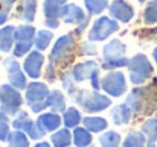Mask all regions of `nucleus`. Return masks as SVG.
I'll return each instance as SVG.
<instances>
[{
    "label": "nucleus",
    "instance_id": "obj_32",
    "mask_svg": "<svg viewBox=\"0 0 157 147\" xmlns=\"http://www.w3.org/2000/svg\"><path fill=\"white\" fill-rule=\"evenodd\" d=\"M144 21L147 24H154L157 23V0H151L144 12Z\"/></svg>",
    "mask_w": 157,
    "mask_h": 147
},
{
    "label": "nucleus",
    "instance_id": "obj_29",
    "mask_svg": "<svg viewBox=\"0 0 157 147\" xmlns=\"http://www.w3.org/2000/svg\"><path fill=\"white\" fill-rule=\"evenodd\" d=\"M8 147H29V140L23 132L14 131L8 137Z\"/></svg>",
    "mask_w": 157,
    "mask_h": 147
},
{
    "label": "nucleus",
    "instance_id": "obj_40",
    "mask_svg": "<svg viewBox=\"0 0 157 147\" xmlns=\"http://www.w3.org/2000/svg\"><path fill=\"white\" fill-rule=\"evenodd\" d=\"M0 3L5 6V11H9L12 8V5L15 3V0H0Z\"/></svg>",
    "mask_w": 157,
    "mask_h": 147
},
{
    "label": "nucleus",
    "instance_id": "obj_9",
    "mask_svg": "<svg viewBox=\"0 0 157 147\" xmlns=\"http://www.w3.org/2000/svg\"><path fill=\"white\" fill-rule=\"evenodd\" d=\"M3 65L8 71V79H9V85H12L14 88H17L18 91L20 90H26L28 88V81H26V73L21 71L20 68V64L12 59V58H8L3 61Z\"/></svg>",
    "mask_w": 157,
    "mask_h": 147
},
{
    "label": "nucleus",
    "instance_id": "obj_26",
    "mask_svg": "<svg viewBox=\"0 0 157 147\" xmlns=\"http://www.w3.org/2000/svg\"><path fill=\"white\" fill-rule=\"evenodd\" d=\"M51 141L53 147H69L72 143V134L69 132V129H59L58 132L52 134Z\"/></svg>",
    "mask_w": 157,
    "mask_h": 147
},
{
    "label": "nucleus",
    "instance_id": "obj_6",
    "mask_svg": "<svg viewBox=\"0 0 157 147\" xmlns=\"http://www.w3.org/2000/svg\"><path fill=\"white\" fill-rule=\"evenodd\" d=\"M72 76L75 82H82V81H90L93 90H99L101 81H99V65L95 61H84V62H78L75 64V67L72 68Z\"/></svg>",
    "mask_w": 157,
    "mask_h": 147
},
{
    "label": "nucleus",
    "instance_id": "obj_39",
    "mask_svg": "<svg viewBox=\"0 0 157 147\" xmlns=\"http://www.w3.org/2000/svg\"><path fill=\"white\" fill-rule=\"evenodd\" d=\"M48 108V105H46V102H43V103H35V105H32L31 106V109H32V112H35V114H40L43 109H46Z\"/></svg>",
    "mask_w": 157,
    "mask_h": 147
},
{
    "label": "nucleus",
    "instance_id": "obj_33",
    "mask_svg": "<svg viewBox=\"0 0 157 147\" xmlns=\"http://www.w3.org/2000/svg\"><path fill=\"white\" fill-rule=\"evenodd\" d=\"M142 132L148 135V140H157V118H148L142 124Z\"/></svg>",
    "mask_w": 157,
    "mask_h": 147
},
{
    "label": "nucleus",
    "instance_id": "obj_22",
    "mask_svg": "<svg viewBox=\"0 0 157 147\" xmlns=\"http://www.w3.org/2000/svg\"><path fill=\"white\" fill-rule=\"evenodd\" d=\"M82 121V117H81V112L76 109V108H67L64 112H63V123L67 129L70 127H78V124Z\"/></svg>",
    "mask_w": 157,
    "mask_h": 147
},
{
    "label": "nucleus",
    "instance_id": "obj_4",
    "mask_svg": "<svg viewBox=\"0 0 157 147\" xmlns=\"http://www.w3.org/2000/svg\"><path fill=\"white\" fill-rule=\"evenodd\" d=\"M73 50H75V38L72 34L63 35L61 38L56 40L52 52H51V62L55 65L66 67L67 62L72 61L73 58Z\"/></svg>",
    "mask_w": 157,
    "mask_h": 147
},
{
    "label": "nucleus",
    "instance_id": "obj_28",
    "mask_svg": "<svg viewBox=\"0 0 157 147\" xmlns=\"http://www.w3.org/2000/svg\"><path fill=\"white\" fill-rule=\"evenodd\" d=\"M52 37L53 34L51 30H40V32H37V37H35V40H34V44H35V47L37 50H40V52H43V50H46L49 47V44H51V41H52Z\"/></svg>",
    "mask_w": 157,
    "mask_h": 147
},
{
    "label": "nucleus",
    "instance_id": "obj_34",
    "mask_svg": "<svg viewBox=\"0 0 157 147\" xmlns=\"http://www.w3.org/2000/svg\"><path fill=\"white\" fill-rule=\"evenodd\" d=\"M29 120H31V118H29L28 112H26V111H20V112L14 117V120H12V126H14L15 131H23L25 124H26Z\"/></svg>",
    "mask_w": 157,
    "mask_h": 147
},
{
    "label": "nucleus",
    "instance_id": "obj_17",
    "mask_svg": "<svg viewBox=\"0 0 157 147\" xmlns=\"http://www.w3.org/2000/svg\"><path fill=\"white\" fill-rule=\"evenodd\" d=\"M133 117V112L131 109L128 108L127 103H122V105H117L111 109V118H113V123L117 124V126H124V124H128L130 120Z\"/></svg>",
    "mask_w": 157,
    "mask_h": 147
},
{
    "label": "nucleus",
    "instance_id": "obj_27",
    "mask_svg": "<svg viewBox=\"0 0 157 147\" xmlns=\"http://www.w3.org/2000/svg\"><path fill=\"white\" fill-rule=\"evenodd\" d=\"M99 144L101 147H119L121 146V135L114 131L104 132L99 137Z\"/></svg>",
    "mask_w": 157,
    "mask_h": 147
},
{
    "label": "nucleus",
    "instance_id": "obj_43",
    "mask_svg": "<svg viewBox=\"0 0 157 147\" xmlns=\"http://www.w3.org/2000/svg\"><path fill=\"white\" fill-rule=\"evenodd\" d=\"M0 120H3V121L9 123V118H8V115H6L5 112H2V111H0Z\"/></svg>",
    "mask_w": 157,
    "mask_h": 147
},
{
    "label": "nucleus",
    "instance_id": "obj_38",
    "mask_svg": "<svg viewBox=\"0 0 157 147\" xmlns=\"http://www.w3.org/2000/svg\"><path fill=\"white\" fill-rule=\"evenodd\" d=\"M46 77H48V81H55V64L52 62H49V65H48V74H46Z\"/></svg>",
    "mask_w": 157,
    "mask_h": 147
},
{
    "label": "nucleus",
    "instance_id": "obj_14",
    "mask_svg": "<svg viewBox=\"0 0 157 147\" xmlns=\"http://www.w3.org/2000/svg\"><path fill=\"white\" fill-rule=\"evenodd\" d=\"M59 18L64 23H69V24H81L87 18V15L84 14V11L79 6H76L73 3H67L61 8Z\"/></svg>",
    "mask_w": 157,
    "mask_h": 147
},
{
    "label": "nucleus",
    "instance_id": "obj_31",
    "mask_svg": "<svg viewBox=\"0 0 157 147\" xmlns=\"http://www.w3.org/2000/svg\"><path fill=\"white\" fill-rule=\"evenodd\" d=\"M23 131L26 132V135L31 138V140H41L46 134L37 126V123L35 121H32V120H29L26 124H25V127H23Z\"/></svg>",
    "mask_w": 157,
    "mask_h": 147
},
{
    "label": "nucleus",
    "instance_id": "obj_8",
    "mask_svg": "<svg viewBox=\"0 0 157 147\" xmlns=\"http://www.w3.org/2000/svg\"><path fill=\"white\" fill-rule=\"evenodd\" d=\"M117 30H119V23L116 20H111L108 17H99L93 23L89 32V41H104Z\"/></svg>",
    "mask_w": 157,
    "mask_h": 147
},
{
    "label": "nucleus",
    "instance_id": "obj_1",
    "mask_svg": "<svg viewBox=\"0 0 157 147\" xmlns=\"http://www.w3.org/2000/svg\"><path fill=\"white\" fill-rule=\"evenodd\" d=\"M125 103L131 109L133 115H148L157 109V77L148 87H136L125 99Z\"/></svg>",
    "mask_w": 157,
    "mask_h": 147
},
{
    "label": "nucleus",
    "instance_id": "obj_37",
    "mask_svg": "<svg viewBox=\"0 0 157 147\" xmlns=\"http://www.w3.org/2000/svg\"><path fill=\"white\" fill-rule=\"evenodd\" d=\"M9 124L3 120H0V141H6L9 137Z\"/></svg>",
    "mask_w": 157,
    "mask_h": 147
},
{
    "label": "nucleus",
    "instance_id": "obj_20",
    "mask_svg": "<svg viewBox=\"0 0 157 147\" xmlns=\"http://www.w3.org/2000/svg\"><path fill=\"white\" fill-rule=\"evenodd\" d=\"M14 34L15 27L14 26H5L0 29V50L2 52H11L14 44Z\"/></svg>",
    "mask_w": 157,
    "mask_h": 147
},
{
    "label": "nucleus",
    "instance_id": "obj_36",
    "mask_svg": "<svg viewBox=\"0 0 157 147\" xmlns=\"http://www.w3.org/2000/svg\"><path fill=\"white\" fill-rule=\"evenodd\" d=\"M79 53L86 55V56H93V55L98 53V49H96V46L92 41H84L81 44V47H79Z\"/></svg>",
    "mask_w": 157,
    "mask_h": 147
},
{
    "label": "nucleus",
    "instance_id": "obj_15",
    "mask_svg": "<svg viewBox=\"0 0 157 147\" xmlns=\"http://www.w3.org/2000/svg\"><path fill=\"white\" fill-rule=\"evenodd\" d=\"M125 52H127V47H125V44L121 40H117V38L111 40L110 43L105 44L104 49H102L104 62H113V61L125 58Z\"/></svg>",
    "mask_w": 157,
    "mask_h": 147
},
{
    "label": "nucleus",
    "instance_id": "obj_21",
    "mask_svg": "<svg viewBox=\"0 0 157 147\" xmlns=\"http://www.w3.org/2000/svg\"><path fill=\"white\" fill-rule=\"evenodd\" d=\"M82 123H84V127L92 134L102 132L108 126L107 120L102 118V117H86V118H82Z\"/></svg>",
    "mask_w": 157,
    "mask_h": 147
},
{
    "label": "nucleus",
    "instance_id": "obj_30",
    "mask_svg": "<svg viewBox=\"0 0 157 147\" xmlns=\"http://www.w3.org/2000/svg\"><path fill=\"white\" fill-rule=\"evenodd\" d=\"M89 15H98L108 6V0H84Z\"/></svg>",
    "mask_w": 157,
    "mask_h": 147
},
{
    "label": "nucleus",
    "instance_id": "obj_35",
    "mask_svg": "<svg viewBox=\"0 0 157 147\" xmlns=\"http://www.w3.org/2000/svg\"><path fill=\"white\" fill-rule=\"evenodd\" d=\"M32 47V43H15V47L12 49V53L15 58H21L25 56Z\"/></svg>",
    "mask_w": 157,
    "mask_h": 147
},
{
    "label": "nucleus",
    "instance_id": "obj_7",
    "mask_svg": "<svg viewBox=\"0 0 157 147\" xmlns=\"http://www.w3.org/2000/svg\"><path fill=\"white\" fill-rule=\"evenodd\" d=\"M101 85L104 88V91L108 96L113 97H121L125 94L127 91V79L125 74L121 71H108L102 77Z\"/></svg>",
    "mask_w": 157,
    "mask_h": 147
},
{
    "label": "nucleus",
    "instance_id": "obj_18",
    "mask_svg": "<svg viewBox=\"0 0 157 147\" xmlns=\"http://www.w3.org/2000/svg\"><path fill=\"white\" fill-rule=\"evenodd\" d=\"M46 105L48 108L52 109V112H64L66 108V97L59 90H52L49 93V96L46 99Z\"/></svg>",
    "mask_w": 157,
    "mask_h": 147
},
{
    "label": "nucleus",
    "instance_id": "obj_25",
    "mask_svg": "<svg viewBox=\"0 0 157 147\" xmlns=\"http://www.w3.org/2000/svg\"><path fill=\"white\" fill-rule=\"evenodd\" d=\"M147 146V140H145V134L144 132H137V131H131L125 140L122 147H145Z\"/></svg>",
    "mask_w": 157,
    "mask_h": 147
},
{
    "label": "nucleus",
    "instance_id": "obj_16",
    "mask_svg": "<svg viewBox=\"0 0 157 147\" xmlns=\"http://www.w3.org/2000/svg\"><path fill=\"white\" fill-rule=\"evenodd\" d=\"M61 121H63V118H59V115H58L56 112H48V114H41V115L37 118L35 123H37V126H38L44 134H48V132L56 131V129L59 127Z\"/></svg>",
    "mask_w": 157,
    "mask_h": 147
},
{
    "label": "nucleus",
    "instance_id": "obj_44",
    "mask_svg": "<svg viewBox=\"0 0 157 147\" xmlns=\"http://www.w3.org/2000/svg\"><path fill=\"white\" fill-rule=\"evenodd\" d=\"M153 58H154V61H156V64H157V47L154 49V52H153Z\"/></svg>",
    "mask_w": 157,
    "mask_h": 147
},
{
    "label": "nucleus",
    "instance_id": "obj_10",
    "mask_svg": "<svg viewBox=\"0 0 157 147\" xmlns=\"http://www.w3.org/2000/svg\"><path fill=\"white\" fill-rule=\"evenodd\" d=\"M67 0H44L43 3V11L46 17V26L56 29L59 26V14L61 8L66 5Z\"/></svg>",
    "mask_w": 157,
    "mask_h": 147
},
{
    "label": "nucleus",
    "instance_id": "obj_12",
    "mask_svg": "<svg viewBox=\"0 0 157 147\" xmlns=\"http://www.w3.org/2000/svg\"><path fill=\"white\" fill-rule=\"evenodd\" d=\"M49 88L46 84H40V82H32L28 85L26 88V103L29 105V108L35 103H43L46 102V99L49 96Z\"/></svg>",
    "mask_w": 157,
    "mask_h": 147
},
{
    "label": "nucleus",
    "instance_id": "obj_23",
    "mask_svg": "<svg viewBox=\"0 0 157 147\" xmlns=\"http://www.w3.org/2000/svg\"><path fill=\"white\" fill-rule=\"evenodd\" d=\"M73 143L76 147H90L92 146V132H89L86 127H75Z\"/></svg>",
    "mask_w": 157,
    "mask_h": 147
},
{
    "label": "nucleus",
    "instance_id": "obj_41",
    "mask_svg": "<svg viewBox=\"0 0 157 147\" xmlns=\"http://www.w3.org/2000/svg\"><path fill=\"white\" fill-rule=\"evenodd\" d=\"M8 17H9L8 11H3V9H0V24L6 23V21H8Z\"/></svg>",
    "mask_w": 157,
    "mask_h": 147
},
{
    "label": "nucleus",
    "instance_id": "obj_3",
    "mask_svg": "<svg viewBox=\"0 0 157 147\" xmlns=\"http://www.w3.org/2000/svg\"><path fill=\"white\" fill-rule=\"evenodd\" d=\"M128 68H130V81L136 87H140L142 84H145L154 71L150 59L142 53H137L130 59Z\"/></svg>",
    "mask_w": 157,
    "mask_h": 147
},
{
    "label": "nucleus",
    "instance_id": "obj_45",
    "mask_svg": "<svg viewBox=\"0 0 157 147\" xmlns=\"http://www.w3.org/2000/svg\"><path fill=\"white\" fill-rule=\"evenodd\" d=\"M139 2H140V3H144V2H147V0H139Z\"/></svg>",
    "mask_w": 157,
    "mask_h": 147
},
{
    "label": "nucleus",
    "instance_id": "obj_13",
    "mask_svg": "<svg viewBox=\"0 0 157 147\" xmlns=\"http://www.w3.org/2000/svg\"><path fill=\"white\" fill-rule=\"evenodd\" d=\"M110 15L122 23H128L134 17V9L125 0H114L110 5Z\"/></svg>",
    "mask_w": 157,
    "mask_h": 147
},
{
    "label": "nucleus",
    "instance_id": "obj_19",
    "mask_svg": "<svg viewBox=\"0 0 157 147\" xmlns=\"http://www.w3.org/2000/svg\"><path fill=\"white\" fill-rule=\"evenodd\" d=\"M35 37H37L35 27H32L31 24H23L15 27V34H14L15 43H34Z\"/></svg>",
    "mask_w": 157,
    "mask_h": 147
},
{
    "label": "nucleus",
    "instance_id": "obj_42",
    "mask_svg": "<svg viewBox=\"0 0 157 147\" xmlns=\"http://www.w3.org/2000/svg\"><path fill=\"white\" fill-rule=\"evenodd\" d=\"M34 147H51V144H49L48 141H40L38 144H35Z\"/></svg>",
    "mask_w": 157,
    "mask_h": 147
},
{
    "label": "nucleus",
    "instance_id": "obj_2",
    "mask_svg": "<svg viewBox=\"0 0 157 147\" xmlns=\"http://www.w3.org/2000/svg\"><path fill=\"white\" fill-rule=\"evenodd\" d=\"M70 99L73 102H76V105H79L84 111H87L89 114H95V112H101L107 109L110 105H111V100L101 94V93H90L87 90H78V88H72L67 91Z\"/></svg>",
    "mask_w": 157,
    "mask_h": 147
},
{
    "label": "nucleus",
    "instance_id": "obj_5",
    "mask_svg": "<svg viewBox=\"0 0 157 147\" xmlns=\"http://www.w3.org/2000/svg\"><path fill=\"white\" fill-rule=\"evenodd\" d=\"M23 99L17 88L9 84L0 85V111L9 115H17L20 112Z\"/></svg>",
    "mask_w": 157,
    "mask_h": 147
},
{
    "label": "nucleus",
    "instance_id": "obj_24",
    "mask_svg": "<svg viewBox=\"0 0 157 147\" xmlns=\"http://www.w3.org/2000/svg\"><path fill=\"white\" fill-rule=\"evenodd\" d=\"M35 12H37V0H23V2H21L20 17H21L26 23H32V21H34Z\"/></svg>",
    "mask_w": 157,
    "mask_h": 147
},
{
    "label": "nucleus",
    "instance_id": "obj_11",
    "mask_svg": "<svg viewBox=\"0 0 157 147\" xmlns=\"http://www.w3.org/2000/svg\"><path fill=\"white\" fill-rule=\"evenodd\" d=\"M43 64H44V56L41 55L40 50H34L31 52L26 59H25V64H23V70L25 73L32 77V79H38L41 76V68H43Z\"/></svg>",
    "mask_w": 157,
    "mask_h": 147
},
{
    "label": "nucleus",
    "instance_id": "obj_46",
    "mask_svg": "<svg viewBox=\"0 0 157 147\" xmlns=\"http://www.w3.org/2000/svg\"><path fill=\"white\" fill-rule=\"evenodd\" d=\"M90 147H96V146H90Z\"/></svg>",
    "mask_w": 157,
    "mask_h": 147
}]
</instances>
